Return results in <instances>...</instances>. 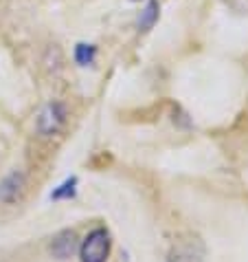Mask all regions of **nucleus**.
Here are the masks:
<instances>
[{
    "label": "nucleus",
    "instance_id": "obj_1",
    "mask_svg": "<svg viewBox=\"0 0 248 262\" xmlns=\"http://www.w3.org/2000/svg\"><path fill=\"white\" fill-rule=\"evenodd\" d=\"M110 231L106 227H94L82 243H79V260L82 262H106L110 256Z\"/></svg>",
    "mask_w": 248,
    "mask_h": 262
},
{
    "label": "nucleus",
    "instance_id": "obj_2",
    "mask_svg": "<svg viewBox=\"0 0 248 262\" xmlns=\"http://www.w3.org/2000/svg\"><path fill=\"white\" fill-rule=\"evenodd\" d=\"M66 119H68L66 104L60 99H53L38 113V117H35V130L42 137H55L66 126Z\"/></svg>",
    "mask_w": 248,
    "mask_h": 262
},
{
    "label": "nucleus",
    "instance_id": "obj_3",
    "mask_svg": "<svg viewBox=\"0 0 248 262\" xmlns=\"http://www.w3.org/2000/svg\"><path fill=\"white\" fill-rule=\"evenodd\" d=\"M79 243H82V240L77 238L75 229H62L60 234H55L53 240H51L48 251H51V256L57 260H68L79 251Z\"/></svg>",
    "mask_w": 248,
    "mask_h": 262
},
{
    "label": "nucleus",
    "instance_id": "obj_4",
    "mask_svg": "<svg viewBox=\"0 0 248 262\" xmlns=\"http://www.w3.org/2000/svg\"><path fill=\"white\" fill-rule=\"evenodd\" d=\"M27 192V177L20 170L9 172L7 177L0 181V201L7 205H13L24 196Z\"/></svg>",
    "mask_w": 248,
    "mask_h": 262
},
{
    "label": "nucleus",
    "instance_id": "obj_5",
    "mask_svg": "<svg viewBox=\"0 0 248 262\" xmlns=\"http://www.w3.org/2000/svg\"><path fill=\"white\" fill-rule=\"evenodd\" d=\"M167 262H204V249L198 240H182L173 245Z\"/></svg>",
    "mask_w": 248,
    "mask_h": 262
},
{
    "label": "nucleus",
    "instance_id": "obj_6",
    "mask_svg": "<svg viewBox=\"0 0 248 262\" xmlns=\"http://www.w3.org/2000/svg\"><path fill=\"white\" fill-rule=\"evenodd\" d=\"M158 16H160V5H158V0H150V3L141 9L138 18H136L138 31H150V29H154V25L158 23Z\"/></svg>",
    "mask_w": 248,
    "mask_h": 262
},
{
    "label": "nucleus",
    "instance_id": "obj_7",
    "mask_svg": "<svg viewBox=\"0 0 248 262\" xmlns=\"http://www.w3.org/2000/svg\"><path fill=\"white\" fill-rule=\"evenodd\" d=\"M72 57H75V62L79 67H90V64H94V60H97V47L79 42L75 51H72Z\"/></svg>",
    "mask_w": 248,
    "mask_h": 262
},
{
    "label": "nucleus",
    "instance_id": "obj_8",
    "mask_svg": "<svg viewBox=\"0 0 248 262\" xmlns=\"http://www.w3.org/2000/svg\"><path fill=\"white\" fill-rule=\"evenodd\" d=\"M77 194V177H70L66 179L62 185H57L53 192H51L48 199L51 201H68V199H75Z\"/></svg>",
    "mask_w": 248,
    "mask_h": 262
}]
</instances>
